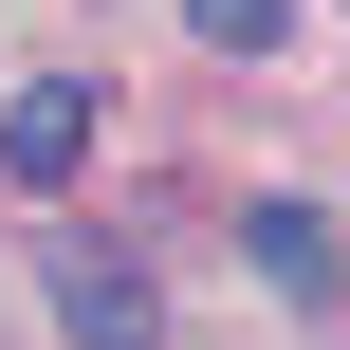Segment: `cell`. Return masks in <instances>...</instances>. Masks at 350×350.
<instances>
[{
  "label": "cell",
  "instance_id": "cell-3",
  "mask_svg": "<svg viewBox=\"0 0 350 350\" xmlns=\"http://www.w3.org/2000/svg\"><path fill=\"white\" fill-rule=\"evenodd\" d=\"M240 258H258L295 314H332V295H350V221H332V203H240Z\"/></svg>",
  "mask_w": 350,
  "mask_h": 350
},
{
  "label": "cell",
  "instance_id": "cell-4",
  "mask_svg": "<svg viewBox=\"0 0 350 350\" xmlns=\"http://www.w3.org/2000/svg\"><path fill=\"white\" fill-rule=\"evenodd\" d=\"M185 37H203V55H277V37H295V0H185Z\"/></svg>",
  "mask_w": 350,
  "mask_h": 350
},
{
  "label": "cell",
  "instance_id": "cell-1",
  "mask_svg": "<svg viewBox=\"0 0 350 350\" xmlns=\"http://www.w3.org/2000/svg\"><path fill=\"white\" fill-rule=\"evenodd\" d=\"M74 166H92V74H18V92H0V185L55 203Z\"/></svg>",
  "mask_w": 350,
  "mask_h": 350
},
{
  "label": "cell",
  "instance_id": "cell-2",
  "mask_svg": "<svg viewBox=\"0 0 350 350\" xmlns=\"http://www.w3.org/2000/svg\"><path fill=\"white\" fill-rule=\"evenodd\" d=\"M37 295H55V332H74V350H166V314H148V277H129L111 240H55V277H37Z\"/></svg>",
  "mask_w": 350,
  "mask_h": 350
}]
</instances>
